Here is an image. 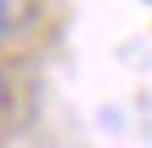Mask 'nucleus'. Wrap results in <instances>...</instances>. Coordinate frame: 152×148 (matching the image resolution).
<instances>
[{"instance_id":"obj_1","label":"nucleus","mask_w":152,"mask_h":148,"mask_svg":"<svg viewBox=\"0 0 152 148\" xmlns=\"http://www.w3.org/2000/svg\"><path fill=\"white\" fill-rule=\"evenodd\" d=\"M4 26H9V13H4V0H0V34H4Z\"/></svg>"}]
</instances>
